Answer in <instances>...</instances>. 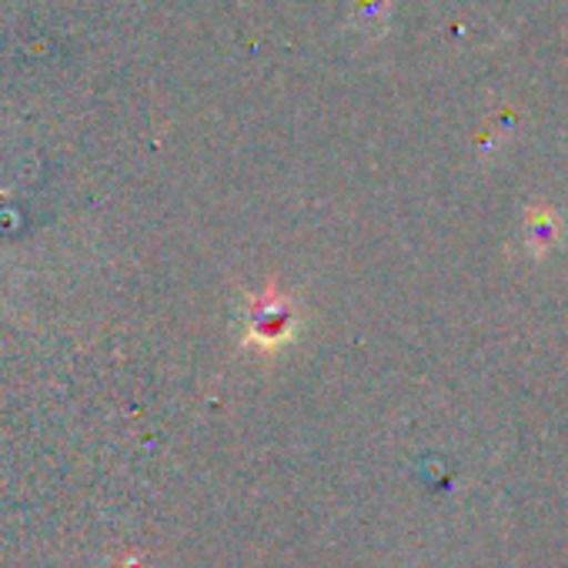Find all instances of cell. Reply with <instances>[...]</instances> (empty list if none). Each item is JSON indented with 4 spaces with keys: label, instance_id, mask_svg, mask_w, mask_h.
<instances>
[{
    "label": "cell",
    "instance_id": "obj_1",
    "mask_svg": "<svg viewBox=\"0 0 568 568\" xmlns=\"http://www.w3.org/2000/svg\"><path fill=\"white\" fill-rule=\"evenodd\" d=\"M561 241V217L555 207H531L525 214V247L541 257Z\"/></svg>",
    "mask_w": 568,
    "mask_h": 568
}]
</instances>
